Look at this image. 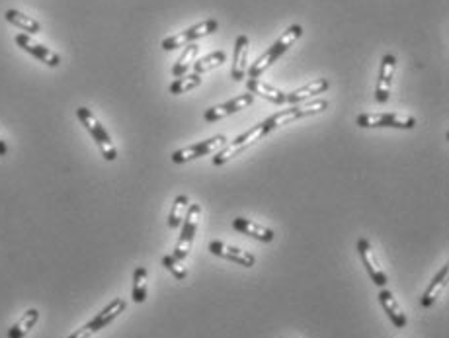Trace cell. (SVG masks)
<instances>
[{"label":"cell","instance_id":"8","mask_svg":"<svg viewBox=\"0 0 449 338\" xmlns=\"http://www.w3.org/2000/svg\"><path fill=\"white\" fill-rule=\"evenodd\" d=\"M356 246H358V253H359V256H361V262H364V266H366L369 278L374 280V284L377 285V287H385L389 282L387 274H385L383 266L377 262V256H375L371 243H369L366 237H359L358 245Z\"/></svg>","mask_w":449,"mask_h":338},{"label":"cell","instance_id":"9","mask_svg":"<svg viewBox=\"0 0 449 338\" xmlns=\"http://www.w3.org/2000/svg\"><path fill=\"white\" fill-rule=\"evenodd\" d=\"M207 248H209V253L215 254V256L235 262V264H241L244 268H252V266L256 264V256H254V254L248 253V250H244V248H238V246L225 245L221 241H211Z\"/></svg>","mask_w":449,"mask_h":338},{"label":"cell","instance_id":"5","mask_svg":"<svg viewBox=\"0 0 449 338\" xmlns=\"http://www.w3.org/2000/svg\"><path fill=\"white\" fill-rule=\"evenodd\" d=\"M217 28H219L217 20H204V22L196 23V26H191L188 30L176 33V36H170V38L162 39L160 47H162L164 51H172V49H178V47L194 43V41L206 38V36H211Z\"/></svg>","mask_w":449,"mask_h":338},{"label":"cell","instance_id":"28","mask_svg":"<svg viewBox=\"0 0 449 338\" xmlns=\"http://www.w3.org/2000/svg\"><path fill=\"white\" fill-rule=\"evenodd\" d=\"M96 332L98 331L94 329V324L86 323L84 327H80L78 331H75L73 334H70V337H67V338H90L92 334H96Z\"/></svg>","mask_w":449,"mask_h":338},{"label":"cell","instance_id":"12","mask_svg":"<svg viewBox=\"0 0 449 338\" xmlns=\"http://www.w3.org/2000/svg\"><path fill=\"white\" fill-rule=\"evenodd\" d=\"M396 69V57L395 55H383L381 59V70H379V80H377V90H375V100L377 104H387L389 93H391V83H393V75Z\"/></svg>","mask_w":449,"mask_h":338},{"label":"cell","instance_id":"27","mask_svg":"<svg viewBox=\"0 0 449 338\" xmlns=\"http://www.w3.org/2000/svg\"><path fill=\"white\" fill-rule=\"evenodd\" d=\"M162 266L167 270H170V274H172L176 280H186V278H188V270L184 266V262L178 260L174 254H164V256H162Z\"/></svg>","mask_w":449,"mask_h":338},{"label":"cell","instance_id":"2","mask_svg":"<svg viewBox=\"0 0 449 338\" xmlns=\"http://www.w3.org/2000/svg\"><path fill=\"white\" fill-rule=\"evenodd\" d=\"M76 117H78L80 123L88 130V133H90L92 139H94V143L98 145L102 157L110 162L115 161V159H117V149H115L114 143H112V139L107 135L106 127L98 122V117L92 114L88 108H84V106L76 108Z\"/></svg>","mask_w":449,"mask_h":338},{"label":"cell","instance_id":"22","mask_svg":"<svg viewBox=\"0 0 449 338\" xmlns=\"http://www.w3.org/2000/svg\"><path fill=\"white\" fill-rule=\"evenodd\" d=\"M198 53H199V46L194 41V43H188V46L184 47L182 55H180V59L174 63V67H172V75L176 78L184 77V75H188V69H190L194 61L198 59Z\"/></svg>","mask_w":449,"mask_h":338},{"label":"cell","instance_id":"11","mask_svg":"<svg viewBox=\"0 0 449 338\" xmlns=\"http://www.w3.org/2000/svg\"><path fill=\"white\" fill-rule=\"evenodd\" d=\"M14 41L22 47L23 51H28V53L33 55L36 59H39L41 63H46L47 67H59V65H61V57H59V55L55 53V51H51L49 47L41 46V43H36L28 33H18L14 38Z\"/></svg>","mask_w":449,"mask_h":338},{"label":"cell","instance_id":"16","mask_svg":"<svg viewBox=\"0 0 449 338\" xmlns=\"http://www.w3.org/2000/svg\"><path fill=\"white\" fill-rule=\"evenodd\" d=\"M246 59H248V38L246 36H238L235 43V55H233V69H231V77L235 80H244L246 77Z\"/></svg>","mask_w":449,"mask_h":338},{"label":"cell","instance_id":"4","mask_svg":"<svg viewBox=\"0 0 449 338\" xmlns=\"http://www.w3.org/2000/svg\"><path fill=\"white\" fill-rule=\"evenodd\" d=\"M199 213H201V206L199 204H190V208L186 211L182 221V233L178 237V243H176L174 256L178 260H186L188 254H190L191 243L196 238V233H198V223H199Z\"/></svg>","mask_w":449,"mask_h":338},{"label":"cell","instance_id":"3","mask_svg":"<svg viewBox=\"0 0 449 338\" xmlns=\"http://www.w3.org/2000/svg\"><path fill=\"white\" fill-rule=\"evenodd\" d=\"M356 123L364 130H377V127H393V130H414L416 117L403 114H359Z\"/></svg>","mask_w":449,"mask_h":338},{"label":"cell","instance_id":"29","mask_svg":"<svg viewBox=\"0 0 449 338\" xmlns=\"http://www.w3.org/2000/svg\"><path fill=\"white\" fill-rule=\"evenodd\" d=\"M8 154V145L4 143V139H0V157H6Z\"/></svg>","mask_w":449,"mask_h":338},{"label":"cell","instance_id":"23","mask_svg":"<svg viewBox=\"0 0 449 338\" xmlns=\"http://www.w3.org/2000/svg\"><path fill=\"white\" fill-rule=\"evenodd\" d=\"M147 284H149V272L145 266H139L133 272V290H131V300L135 303H145Z\"/></svg>","mask_w":449,"mask_h":338},{"label":"cell","instance_id":"13","mask_svg":"<svg viewBox=\"0 0 449 338\" xmlns=\"http://www.w3.org/2000/svg\"><path fill=\"white\" fill-rule=\"evenodd\" d=\"M246 88H248V93H250L252 96H260V98L272 102L275 106L287 104V102H285V93H282V90L275 88V86L268 85L264 80H260V78H248V80H246Z\"/></svg>","mask_w":449,"mask_h":338},{"label":"cell","instance_id":"24","mask_svg":"<svg viewBox=\"0 0 449 338\" xmlns=\"http://www.w3.org/2000/svg\"><path fill=\"white\" fill-rule=\"evenodd\" d=\"M190 208V198L188 196H176L174 204H172V209H170V216H168V227L170 229H178L184 221V216H186V211Z\"/></svg>","mask_w":449,"mask_h":338},{"label":"cell","instance_id":"14","mask_svg":"<svg viewBox=\"0 0 449 338\" xmlns=\"http://www.w3.org/2000/svg\"><path fill=\"white\" fill-rule=\"evenodd\" d=\"M233 229L238 231V233H244L246 237H252L260 241V243H272L275 238V233L268 227H262V225L254 223L246 217H235L233 219Z\"/></svg>","mask_w":449,"mask_h":338},{"label":"cell","instance_id":"7","mask_svg":"<svg viewBox=\"0 0 449 338\" xmlns=\"http://www.w3.org/2000/svg\"><path fill=\"white\" fill-rule=\"evenodd\" d=\"M227 145V137L225 135H215L211 139H206V141H199L196 145L184 147V149H178L172 153V162L176 164H184V162L196 161V159H201L206 154L217 153L221 147Z\"/></svg>","mask_w":449,"mask_h":338},{"label":"cell","instance_id":"17","mask_svg":"<svg viewBox=\"0 0 449 338\" xmlns=\"http://www.w3.org/2000/svg\"><path fill=\"white\" fill-rule=\"evenodd\" d=\"M328 86H330V83H328L327 78H317V80H312L309 85H305L301 86V88H297V90H293L291 94H285V102H290V104H299V102L309 100L312 96H319V94L327 93Z\"/></svg>","mask_w":449,"mask_h":338},{"label":"cell","instance_id":"21","mask_svg":"<svg viewBox=\"0 0 449 338\" xmlns=\"http://www.w3.org/2000/svg\"><path fill=\"white\" fill-rule=\"evenodd\" d=\"M4 18H6L8 22L12 23V26L20 28V30H23L26 33H31V36L41 31V23H39L38 20H33V18H30L28 14L18 12V10H14V8L6 10V12H4Z\"/></svg>","mask_w":449,"mask_h":338},{"label":"cell","instance_id":"15","mask_svg":"<svg viewBox=\"0 0 449 338\" xmlns=\"http://www.w3.org/2000/svg\"><path fill=\"white\" fill-rule=\"evenodd\" d=\"M379 303L381 307L385 309V313H387V317L391 319V323L395 324L396 329H404V327H406L408 319H406L404 311L401 309V305H398V301L395 300V295L389 292L387 287H381Z\"/></svg>","mask_w":449,"mask_h":338},{"label":"cell","instance_id":"10","mask_svg":"<svg viewBox=\"0 0 449 338\" xmlns=\"http://www.w3.org/2000/svg\"><path fill=\"white\" fill-rule=\"evenodd\" d=\"M252 102H254V96H252L250 93H244L241 94V96L233 98V100L223 102L219 106H213V108L206 110L204 117H206V122L215 123L219 122V120H223V117H227V115H233L236 114V112H241V110L248 108Z\"/></svg>","mask_w":449,"mask_h":338},{"label":"cell","instance_id":"1","mask_svg":"<svg viewBox=\"0 0 449 338\" xmlns=\"http://www.w3.org/2000/svg\"><path fill=\"white\" fill-rule=\"evenodd\" d=\"M272 125L264 120V122H260L256 123L254 127H250L248 131H244V133H241L238 137L233 139L231 143H227L225 147H221L217 153L213 154V164L215 167H221V164H225V162H228L233 157H236V154H241L243 151H246V149H250L252 145H256L258 143L260 139H264L268 135V133H272Z\"/></svg>","mask_w":449,"mask_h":338},{"label":"cell","instance_id":"19","mask_svg":"<svg viewBox=\"0 0 449 338\" xmlns=\"http://www.w3.org/2000/svg\"><path fill=\"white\" fill-rule=\"evenodd\" d=\"M125 307H127L125 300L117 297V300H114L110 305H106V307L102 309L98 315L92 319L90 323L94 324V329H96V331H102L104 327H107L110 323H114L115 319H117V317L122 315L123 311H125Z\"/></svg>","mask_w":449,"mask_h":338},{"label":"cell","instance_id":"6","mask_svg":"<svg viewBox=\"0 0 449 338\" xmlns=\"http://www.w3.org/2000/svg\"><path fill=\"white\" fill-rule=\"evenodd\" d=\"M327 108H328L327 100H315V102H309V104H303V106L293 104L291 108L282 110V112H278V114L270 115L266 122L272 125V130H278V127H282V125H285V123L295 122V120H301V117H309V115H317V114H320V112H324Z\"/></svg>","mask_w":449,"mask_h":338},{"label":"cell","instance_id":"20","mask_svg":"<svg viewBox=\"0 0 449 338\" xmlns=\"http://www.w3.org/2000/svg\"><path fill=\"white\" fill-rule=\"evenodd\" d=\"M39 321V311L38 309H28L26 313L22 315V319L14 324V327H10L6 332V338H23L28 332L36 327V323Z\"/></svg>","mask_w":449,"mask_h":338},{"label":"cell","instance_id":"25","mask_svg":"<svg viewBox=\"0 0 449 338\" xmlns=\"http://www.w3.org/2000/svg\"><path fill=\"white\" fill-rule=\"evenodd\" d=\"M225 61H227V55H225V51H213V53L206 55L204 59L194 61L191 67H194V73H196V75H204V73L215 69V67H221Z\"/></svg>","mask_w":449,"mask_h":338},{"label":"cell","instance_id":"18","mask_svg":"<svg viewBox=\"0 0 449 338\" xmlns=\"http://www.w3.org/2000/svg\"><path fill=\"white\" fill-rule=\"evenodd\" d=\"M448 276H449V268L448 266H443L438 274L434 276V280L430 282V285L426 287V292L422 295V307L424 309H430L434 305L438 297L442 295V292L445 290V285H448Z\"/></svg>","mask_w":449,"mask_h":338},{"label":"cell","instance_id":"26","mask_svg":"<svg viewBox=\"0 0 449 338\" xmlns=\"http://www.w3.org/2000/svg\"><path fill=\"white\" fill-rule=\"evenodd\" d=\"M199 85H201V75L191 73V75H184V77L176 78L168 90H170V94H184V93H190V90H194V88H198Z\"/></svg>","mask_w":449,"mask_h":338}]
</instances>
